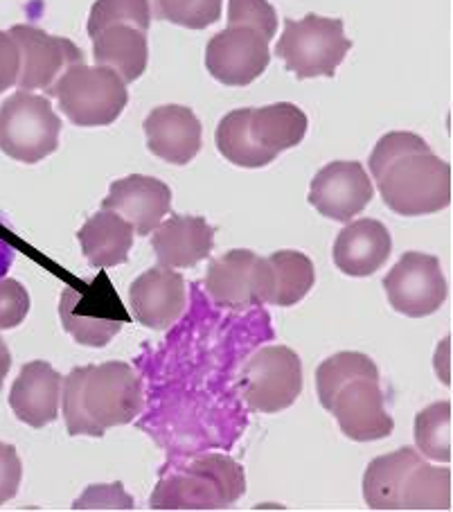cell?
<instances>
[{
	"instance_id": "obj_22",
	"label": "cell",
	"mask_w": 453,
	"mask_h": 512,
	"mask_svg": "<svg viewBox=\"0 0 453 512\" xmlns=\"http://www.w3.org/2000/svg\"><path fill=\"white\" fill-rule=\"evenodd\" d=\"M307 134V116L291 102L269 104L248 111V136L266 154L278 158L280 152L298 147Z\"/></svg>"
},
{
	"instance_id": "obj_14",
	"label": "cell",
	"mask_w": 453,
	"mask_h": 512,
	"mask_svg": "<svg viewBox=\"0 0 453 512\" xmlns=\"http://www.w3.org/2000/svg\"><path fill=\"white\" fill-rule=\"evenodd\" d=\"M345 436L357 443L388 438L395 429V420L386 411V397L379 382L354 379L336 393L332 409Z\"/></svg>"
},
{
	"instance_id": "obj_32",
	"label": "cell",
	"mask_w": 453,
	"mask_h": 512,
	"mask_svg": "<svg viewBox=\"0 0 453 512\" xmlns=\"http://www.w3.org/2000/svg\"><path fill=\"white\" fill-rule=\"evenodd\" d=\"M228 25H246L271 41L278 32V14L269 0H228Z\"/></svg>"
},
{
	"instance_id": "obj_33",
	"label": "cell",
	"mask_w": 453,
	"mask_h": 512,
	"mask_svg": "<svg viewBox=\"0 0 453 512\" xmlns=\"http://www.w3.org/2000/svg\"><path fill=\"white\" fill-rule=\"evenodd\" d=\"M426 149H431V147L426 145V140L417 134H408V131H390V134L379 138V143L375 145V152L370 154L372 179H377L379 172L402 154L426 152Z\"/></svg>"
},
{
	"instance_id": "obj_8",
	"label": "cell",
	"mask_w": 453,
	"mask_h": 512,
	"mask_svg": "<svg viewBox=\"0 0 453 512\" xmlns=\"http://www.w3.org/2000/svg\"><path fill=\"white\" fill-rule=\"evenodd\" d=\"M239 388L253 411L280 413L302 393V361L287 346H266L248 359Z\"/></svg>"
},
{
	"instance_id": "obj_6",
	"label": "cell",
	"mask_w": 453,
	"mask_h": 512,
	"mask_svg": "<svg viewBox=\"0 0 453 512\" xmlns=\"http://www.w3.org/2000/svg\"><path fill=\"white\" fill-rule=\"evenodd\" d=\"M61 120L48 97L16 91L0 104V149L14 161L34 165L55 154Z\"/></svg>"
},
{
	"instance_id": "obj_35",
	"label": "cell",
	"mask_w": 453,
	"mask_h": 512,
	"mask_svg": "<svg viewBox=\"0 0 453 512\" xmlns=\"http://www.w3.org/2000/svg\"><path fill=\"white\" fill-rule=\"evenodd\" d=\"M30 312V294L19 280L0 278V330L19 328Z\"/></svg>"
},
{
	"instance_id": "obj_25",
	"label": "cell",
	"mask_w": 453,
	"mask_h": 512,
	"mask_svg": "<svg viewBox=\"0 0 453 512\" xmlns=\"http://www.w3.org/2000/svg\"><path fill=\"white\" fill-rule=\"evenodd\" d=\"M271 269L269 305L291 307L300 303L314 287L316 271L312 260L298 251H278L266 258Z\"/></svg>"
},
{
	"instance_id": "obj_31",
	"label": "cell",
	"mask_w": 453,
	"mask_h": 512,
	"mask_svg": "<svg viewBox=\"0 0 453 512\" xmlns=\"http://www.w3.org/2000/svg\"><path fill=\"white\" fill-rule=\"evenodd\" d=\"M111 25H131L142 32L151 25V7L147 0H95L88 16L91 39Z\"/></svg>"
},
{
	"instance_id": "obj_37",
	"label": "cell",
	"mask_w": 453,
	"mask_h": 512,
	"mask_svg": "<svg viewBox=\"0 0 453 512\" xmlns=\"http://www.w3.org/2000/svg\"><path fill=\"white\" fill-rule=\"evenodd\" d=\"M21 50L10 32L0 30V93L10 91L19 82Z\"/></svg>"
},
{
	"instance_id": "obj_26",
	"label": "cell",
	"mask_w": 453,
	"mask_h": 512,
	"mask_svg": "<svg viewBox=\"0 0 453 512\" xmlns=\"http://www.w3.org/2000/svg\"><path fill=\"white\" fill-rule=\"evenodd\" d=\"M402 510H451V470L415 465L402 488Z\"/></svg>"
},
{
	"instance_id": "obj_15",
	"label": "cell",
	"mask_w": 453,
	"mask_h": 512,
	"mask_svg": "<svg viewBox=\"0 0 453 512\" xmlns=\"http://www.w3.org/2000/svg\"><path fill=\"white\" fill-rule=\"evenodd\" d=\"M133 316L149 330H170L185 312V280L179 271L156 267L133 280L129 289Z\"/></svg>"
},
{
	"instance_id": "obj_4",
	"label": "cell",
	"mask_w": 453,
	"mask_h": 512,
	"mask_svg": "<svg viewBox=\"0 0 453 512\" xmlns=\"http://www.w3.org/2000/svg\"><path fill=\"white\" fill-rule=\"evenodd\" d=\"M64 116L77 127H106L122 116L129 102L127 84L109 66L75 64L48 91Z\"/></svg>"
},
{
	"instance_id": "obj_11",
	"label": "cell",
	"mask_w": 453,
	"mask_h": 512,
	"mask_svg": "<svg viewBox=\"0 0 453 512\" xmlns=\"http://www.w3.org/2000/svg\"><path fill=\"white\" fill-rule=\"evenodd\" d=\"M271 61L269 39L246 25H228L208 41L206 68L226 86H248Z\"/></svg>"
},
{
	"instance_id": "obj_20",
	"label": "cell",
	"mask_w": 453,
	"mask_h": 512,
	"mask_svg": "<svg viewBox=\"0 0 453 512\" xmlns=\"http://www.w3.org/2000/svg\"><path fill=\"white\" fill-rule=\"evenodd\" d=\"M393 237L377 219L348 222L334 242V264L345 276L368 278L390 258Z\"/></svg>"
},
{
	"instance_id": "obj_7",
	"label": "cell",
	"mask_w": 453,
	"mask_h": 512,
	"mask_svg": "<svg viewBox=\"0 0 453 512\" xmlns=\"http://www.w3.org/2000/svg\"><path fill=\"white\" fill-rule=\"evenodd\" d=\"M59 319L77 343L88 348L109 346L131 321L109 278H95L86 287H66L59 298Z\"/></svg>"
},
{
	"instance_id": "obj_27",
	"label": "cell",
	"mask_w": 453,
	"mask_h": 512,
	"mask_svg": "<svg viewBox=\"0 0 453 512\" xmlns=\"http://www.w3.org/2000/svg\"><path fill=\"white\" fill-rule=\"evenodd\" d=\"M354 379L379 382V368L368 355H361V352H339V355L325 359L316 370L318 400H321L323 409L330 411L336 393L345 384L354 382Z\"/></svg>"
},
{
	"instance_id": "obj_18",
	"label": "cell",
	"mask_w": 453,
	"mask_h": 512,
	"mask_svg": "<svg viewBox=\"0 0 453 512\" xmlns=\"http://www.w3.org/2000/svg\"><path fill=\"white\" fill-rule=\"evenodd\" d=\"M61 377L48 361H28L14 379L10 406L23 425L43 429L59 418Z\"/></svg>"
},
{
	"instance_id": "obj_5",
	"label": "cell",
	"mask_w": 453,
	"mask_h": 512,
	"mask_svg": "<svg viewBox=\"0 0 453 512\" xmlns=\"http://www.w3.org/2000/svg\"><path fill=\"white\" fill-rule=\"evenodd\" d=\"M350 48L352 41L345 37L341 19L307 14L300 21H284L275 55L298 79L334 77Z\"/></svg>"
},
{
	"instance_id": "obj_30",
	"label": "cell",
	"mask_w": 453,
	"mask_h": 512,
	"mask_svg": "<svg viewBox=\"0 0 453 512\" xmlns=\"http://www.w3.org/2000/svg\"><path fill=\"white\" fill-rule=\"evenodd\" d=\"M147 3L151 7V19L203 30L221 19L224 0H147Z\"/></svg>"
},
{
	"instance_id": "obj_36",
	"label": "cell",
	"mask_w": 453,
	"mask_h": 512,
	"mask_svg": "<svg viewBox=\"0 0 453 512\" xmlns=\"http://www.w3.org/2000/svg\"><path fill=\"white\" fill-rule=\"evenodd\" d=\"M23 479V465L14 445L0 443V506L16 497Z\"/></svg>"
},
{
	"instance_id": "obj_39",
	"label": "cell",
	"mask_w": 453,
	"mask_h": 512,
	"mask_svg": "<svg viewBox=\"0 0 453 512\" xmlns=\"http://www.w3.org/2000/svg\"><path fill=\"white\" fill-rule=\"evenodd\" d=\"M10 368H12L10 348H7V343L0 339V391H3V384L7 379V373H10Z\"/></svg>"
},
{
	"instance_id": "obj_12",
	"label": "cell",
	"mask_w": 453,
	"mask_h": 512,
	"mask_svg": "<svg viewBox=\"0 0 453 512\" xmlns=\"http://www.w3.org/2000/svg\"><path fill=\"white\" fill-rule=\"evenodd\" d=\"M10 34L21 50V73L16 82L21 91H48L70 66L86 61L73 41L34 25H14Z\"/></svg>"
},
{
	"instance_id": "obj_13",
	"label": "cell",
	"mask_w": 453,
	"mask_h": 512,
	"mask_svg": "<svg viewBox=\"0 0 453 512\" xmlns=\"http://www.w3.org/2000/svg\"><path fill=\"white\" fill-rule=\"evenodd\" d=\"M375 194L366 167L357 161H334L314 176L309 203L323 217L348 224L361 215Z\"/></svg>"
},
{
	"instance_id": "obj_2",
	"label": "cell",
	"mask_w": 453,
	"mask_h": 512,
	"mask_svg": "<svg viewBox=\"0 0 453 512\" xmlns=\"http://www.w3.org/2000/svg\"><path fill=\"white\" fill-rule=\"evenodd\" d=\"M246 492L242 465L224 454H206L158 481L151 510H224Z\"/></svg>"
},
{
	"instance_id": "obj_9",
	"label": "cell",
	"mask_w": 453,
	"mask_h": 512,
	"mask_svg": "<svg viewBox=\"0 0 453 512\" xmlns=\"http://www.w3.org/2000/svg\"><path fill=\"white\" fill-rule=\"evenodd\" d=\"M384 289L390 307L408 319L435 314L449 294L440 260L417 251L404 253L402 260L386 273Z\"/></svg>"
},
{
	"instance_id": "obj_38",
	"label": "cell",
	"mask_w": 453,
	"mask_h": 512,
	"mask_svg": "<svg viewBox=\"0 0 453 512\" xmlns=\"http://www.w3.org/2000/svg\"><path fill=\"white\" fill-rule=\"evenodd\" d=\"M14 258H16L14 246L10 242H5L3 237H0V278H5L7 271L12 269Z\"/></svg>"
},
{
	"instance_id": "obj_3",
	"label": "cell",
	"mask_w": 453,
	"mask_h": 512,
	"mask_svg": "<svg viewBox=\"0 0 453 512\" xmlns=\"http://www.w3.org/2000/svg\"><path fill=\"white\" fill-rule=\"evenodd\" d=\"M386 206L402 217H424L451 206V165L426 152H408L377 176Z\"/></svg>"
},
{
	"instance_id": "obj_23",
	"label": "cell",
	"mask_w": 453,
	"mask_h": 512,
	"mask_svg": "<svg viewBox=\"0 0 453 512\" xmlns=\"http://www.w3.org/2000/svg\"><path fill=\"white\" fill-rule=\"evenodd\" d=\"M422 463V454L413 447H402L393 454L379 456L363 476V499L370 510H402V488L406 476Z\"/></svg>"
},
{
	"instance_id": "obj_10",
	"label": "cell",
	"mask_w": 453,
	"mask_h": 512,
	"mask_svg": "<svg viewBox=\"0 0 453 512\" xmlns=\"http://www.w3.org/2000/svg\"><path fill=\"white\" fill-rule=\"evenodd\" d=\"M203 285L219 307L248 310L264 305L271 291L269 262L246 249L228 251L210 262Z\"/></svg>"
},
{
	"instance_id": "obj_29",
	"label": "cell",
	"mask_w": 453,
	"mask_h": 512,
	"mask_svg": "<svg viewBox=\"0 0 453 512\" xmlns=\"http://www.w3.org/2000/svg\"><path fill=\"white\" fill-rule=\"evenodd\" d=\"M451 422L453 406L449 400L435 402L417 413L415 418V447L424 458L435 463H451Z\"/></svg>"
},
{
	"instance_id": "obj_17",
	"label": "cell",
	"mask_w": 453,
	"mask_h": 512,
	"mask_svg": "<svg viewBox=\"0 0 453 512\" xmlns=\"http://www.w3.org/2000/svg\"><path fill=\"white\" fill-rule=\"evenodd\" d=\"M149 152L172 165H188L201 149L203 127L194 111L181 104H165L145 118Z\"/></svg>"
},
{
	"instance_id": "obj_16",
	"label": "cell",
	"mask_w": 453,
	"mask_h": 512,
	"mask_svg": "<svg viewBox=\"0 0 453 512\" xmlns=\"http://www.w3.org/2000/svg\"><path fill=\"white\" fill-rule=\"evenodd\" d=\"M172 190L156 176L131 174L113 181L102 203L104 210H113L127 219L136 235H149L170 213Z\"/></svg>"
},
{
	"instance_id": "obj_24",
	"label": "cell",
	"mask_w": 453,
	"mask_h": 512,
	"mask_svg": "<svg viewBox=\"0 0 453 512\" xmlns=\"http://www.w3.org/2000/svg\"><path fill=\"white\" fill-rule=\"evenodd\" d=\"M93 57L97 66L113 68L124 84L136 82L149 61L147 32L131 25H111L93 37Z\"/></svg>"
},
{
	"instance_id": "obj_28",
	"label": "cell",
	"mask_w": 453,
	"mask_h": 512,
	"mask_svg": "<svg viewBox=\"0 0 453 512\" xmlns=\"http://www.w3.org/2000/svg\"><path fill=\"white\" fill-rule=\"evenodd\" d=\"M248 111L251 109H237L230 111L228 116L219 120L217 127V149L219 154L237 167H264L275 161V156L266 154L264 149L257 147L251 136H248Z\"/></svg>"
},
{
	"instance_id": "obj_21",
	"label": "cell",
	"mask_w": 453,
	"mask_h": 512,
	"mask_svg": "<svg viewBox=\"0 0 453 512\" xmlns=\"http://www.w3.org/2000/svg\"><path fill=\"white\" fill-rule=\"evenodd\" d=\"M133 226L113 210L93 215L79 228L77 240L82 244L86 260L95 269H109L124 264L133 246Z\"/></svg>"
},
{
	"instance_id": "obj_34",
	"label": "cell",
	"mask_w": 453,
	"mask_h": 512,
	"mask_svg": "<svg viewBox=\"0 0 453 512\" xmlns=\"http://www.w3.org/2000/svg\"><path fill=\"white\" fill-rule=\"evenodd\" d=\"M73 510H133V499L120 481L88 485L75 499Z\"/></svg>"
},
{
	"instance_id": "obj_1",
	"label": "cell",
	"mask_w": 453,
	"mask_h": 512,
	"mask_svg": "<svg viewBox=\"0 0 453 512\" xmlns=\"http://www.w3.org/2000/svg\"><path fill=\"white\" fill-rule=\"evenodd\" d=\"M61 409L70 436L102 438L129 425L145 404L142 379L127 361L73 368L61 382Z\"/></svg>"
},
{
	"instance_id": "obj_19",
	"label": "cell",
	"mask_w": 453,
	"mask_h": 512,
	"mask_svg": "<svg viewBox=\"0 0 453 512\" xmlns=\"http://www.w3.org/2000/svg\"><path fill=\"white\" fill-rule=\"evenodd\" d=\"M151 233V249L167 269H190L206 260L215 246V228L203 217L172 215Z\"/></svg>"
}]
</instances>
